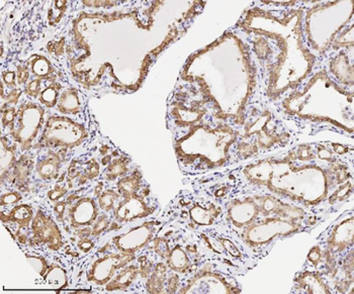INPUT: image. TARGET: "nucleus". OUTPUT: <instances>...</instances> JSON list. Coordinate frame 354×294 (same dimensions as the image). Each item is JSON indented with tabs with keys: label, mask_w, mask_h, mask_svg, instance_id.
I'll use <instances>...</instances> for the list:
<instances>
[{
	"label": "nucleus",
	"mask_w": 354,
	"mask_h": 294,
	"mask_svg": "<svg viewBox=\"0 0 354 294\" xmlns=\"http://www.w3.org/2000/svg\"><path fill=\"white\" fill-rule=\"evenodd\" d=\"M330 77L344 88H353V48L339 50L319 61Z\"/></svg>",
	"instance_id": "1a4fd4ad"
},
{
	"label": "nucleus",
	"mask_w": 354,
	"mask_h": 294,
	"mask_svg": "<svg viewBox=\"0 0 354 294\" xmlns=\"http://www.w3.org/2000/svg\"><path fill=\"white\" fill-rule=\"evenodd\" d=\"M28 90L30 91L32 97H36L40 92V81L35 80V81L30 82V84L28 86Z\"/></svg>",
	"instance_id": "bb28decb"
},
{
	"label": "nucleus",
	"mask_w": 354,
	"mask_h": 294,
	"mask_svg": "<svg viewBox=\"0 0 354 294\" xmlns=\"http://www.w3.org/2000/svg\"><path fill=\"white\" fill-rule=\"evenodd\" d=\"M139 280V264L134 260L119 270L104 289L106 291H129Z\"/></svg>",
	"instance_id": "4468645a"
},
{
	"label": "nucleus",
	"mask_w": 354,
	"mask_h": 294,
	"mask_svg": "<svg viewBox=\"0 0 354 294\" xmlns=\"http://www.w3.org/2000/svg\"><path fill=\"white\" fill-rule=\"evenodd\" d=\"M316 224L283 217H260L255 223L244 228L238 236L261 259L260 254H268V247L279 239L292 236L298 233L313 230Z\"/></svg>",
	"instance_id": "423d86ee"
},
{
	"label": "nucleus",
	"mask_w": 354,
	"mask_h": 294,
	"mask_svg": "<svg viewBox=\"0 0 354 294\" xmlns=\"http://www.w3.org/2000/svg\"><path fill=\"white\" fill-rule=\"evenodd\" d=\"M137 256L124 253H106L87 270V280L98 286L108 284L119 270L136 260Z\"/></svg>",
	"instance_id": "9d476101"
},
{
	"label": "nucleus",
	"mask_w": 354,
	"mask_h": 294,
	"mask_svg": "<svg viewBox=\"0 0 354 294\" xmlns=\"http://www.w3.org/2000/svg\"><path fill=\"white\" fill-rule=\"evenodd\" d=\"M205 259L230 275H244L260 260L242 239L225 224L196 232Z\"/></svg>",
	"instance_id": "20e7f679"
},
{
	"label": "nucleus",
	"mask_w": 354,
	"mask_h": 294,
	"mask_svg": "<svg viewBox=\"0 0 354 294\" xmlns=\"http://www.w3.org/2000/svg\"><path fill=\"white\" fill-rule=\"evenodd\" d=\"M120 196H121L120 193H117L111 189L104 191L100 197V208L106 213L113 210L115 208V202L119 199Z\"/></svg>",
	"instance_id": "412c9836"
},
{
	"label": "nucleus",
	"mask_w": 354,
	"mask_h": 294,
	"mask_svg": "<svg viewBox=\"0 0 354 294\" xmlns=\"http://www.w3.org/2000/svg\"><path fill=\"white\" fill-rule=\"evenodd\" d=\"M77 247L82 253H88L95 248V243L88 238L80 239Z\"/></svg>",
	"instance_id": "393cba45"
},
{
	"label": "nucleus",
	"mask_w": 354,
	"mask_h": 294,
	"mask_svg": "<svg viewBox=\"0 0 354 294\" xmlns=\"http://www.w3.org/2000/svg\"><path fill=\"white\" fill-rule=\"evenodd\" d=\"M15 110L14 108H8L6 112L3 113V123L4 125H10V123L15 121Z\"/></svg>",
	"instance_id": "a878e982"
},
{
	"label": "nucleus",
	"mask_w": 354,
	"mask_h": 294,
	"mask_svg": "<svg viewBox=\"0 0 354 294\" xmlns=\"http://www.w3.org/2000/svg\"><path fill=\"white\" fill-rule=\"evenodd\" d=\"M6 84H12L15 82V75L14 73L8 74V77H6Z\"/></svg>",
	"instance_id": "cd10ccee"
},
{
	"label": "nucleus",
	"mask_w": 354,
	"mask_h": 294,
	"mask_svg": "<svg viewBox=\"0 0 354 294\" xmlns=\"http://www.w3.org/2000/svg\"><path fill=\"white\" fill-rule=\"evenodd\" d=\"M170 272L169 268L163 261L155 262L149 277L143 281L144 291L149 293H166V284Z\"/></svg>",
	"instance_id": "2eb2a0df"
},
{
	"label": "nucleus",
	"mask_w": 354,
	"mask_h": 294,
	"mask_svg": "<svg viewBox=\"0 0 354 294\" xmlns=\"http://www.w3.org/2000/svg\"><path fill=\"white\" fill-rule=\"evenodd\" d=\"M109 226V219L106 215L100 217L97 222L95 224L93 228V233H91V236L98 237L100 235H102L104 231L108 230Z\"/></svg>",
	"instance_id": "5701e85b"
},
{
	"label": "nucleus",
	"mask_w": 354,
	"mask_h": 294,
	"mask_svg": "<svg viewBox=\"0 0 354 294\" xmlns=\"http://www.w3.org/2000/svg\"><path fill=\"white\" fill-rule=\"evenodd\" d=\"M165 219H151L138 224L131 228L126 234L119 236V238L111 239L113 245H104L102 248L104 252H111V247H115L117 252L137 256L138 253L148 247L157 233L159 232Z\"/></svg>",
	"instance_id": "6e6552de"
},
{
	"label": "nucleus",
	"mask_w": 354,
	"mask_h": 294,
	"mask_svg": "<svg viewBox=\"0 0 354 294\" xmlns=\"http://www.w3.org/2000/svg\"><path fill=\"white\" fill-rule=\"evenodd\" d=\"M41 100L48 108H52L57 102V90L53 88L47 89L41 92Z\"/></svg>",
	"instance_id": "4be33fe9"
},
{
	"label": "nucleus",
	"mask_w": 354,
	"mask_h": 294,
	"mask_svg": "<svg viewBox=\"0 0 354 294\" xmlns=\"http://www.w3.org/2000/svg\"><path fill=\"white\" fill-rule=\"evenodd\" d=\"M300 2H272L279 27H274L266 1L253 3L247 12L259 21V25L243 17L236 27L243 35L257 61L261 95L270 102L277 101L311 75L299 65L315 70L319 64L299 59V56L318 59L308 47L304 27L299 28L304 25V15L294 27H290L307 3L304 1L295 19H292Z\"/></svg>",
	"instance_id": "f03ea898"
},
{
	"label": "nucleus",
	"mask_w": 354,
	"mask_h": 294,
	"mask_svg": "<svg viewBox=\"0 0 354 294\" xmlns=\"http://www.w3.org/2000/svg\"><path fill=\"white\" fill-rule=\"evenodd\" d=\"M130 159L126 156L120 157V158L113 160V162L109 165L108 171H106V179L113 182L118 177H124L128 175L130 171Z\"/></svg>",
	"instance_id": "dca6fc26"
},
{
	"label": "nucleus",
	"mask_w": 354,
	"mask_h": 294,
	"mask_svg": "<svg viewBox=\"0 0 354 294\" xmlns=\"http://www.w3.org/2000/svg\"><path fill=\"white\" fill-rule=\"evenodd\" d=\"M162 217L170 219L167 221L169 223L196 233L225 224V210L223 204L200 191H183L168 206Z\"/></svg>",
	"instance_id": "39448f33"
},
{
	"label": "nucleus",
	"mask_w": 354,
	"mask_h": 294,
	"mask_svg": "<svg viewBox=\"0 0 354 294\" xmlns=\"http://www.w3.org/2000/svg\"><path fill=\"white\" fill-rule=\"evenodd\" d=\"M324 254L322 271L329 275L353 250V211H345L325 231L319 242Z\"/></svg>",
	"instance_id": "0eeeda50"
},
{
	"label": "nucleus",
	"mask_w": 354,
	"mask_h": 294,
	"mask_svg": "<svg viewBox=\"0 0 354 294\" xmlns=\"http://www.w3.org/2000/svg\"><path fill=\"white\" fill-rule=\"evenodd\" d=\"M57 167H58V162L53 159L41 161V163H39V174L43 179H51L57 172Z\"/></svg>",
	"instance_id": "aec40b11"
},
{
	"label": "nucleus",
	"mask_w": 354,
	"mask_h": 294,
	"mask_svg": "<svg viewBox=\"0 0 354 294\" xmlns=\"http://www.w3.org/2000/svg\"><path fill=\"white\" fill-rule=\"evenodd\" d=\"M292 293H332V289L324 272L307 268L297 274Z\"/></svg>",
	"instance_id": "9b49d317"
},
{
	"label": "nucleus",
	"mask_w": 354,
	"mask_h": 294,
	"mask_svg": "<svg viewBox=\"0 0 354 294\" xmlns=\"http://www.w3.org/2000/svg\"><path fill=\"white\" fill-rule=\"evenodd\" d=\"M27 258L28 263L35 268V270L40 274L41 277H45V275L47 274L48 270H49L50 268L49 263L46 260V258H44L41 255H30L28 254V253Z\"/></svg>",
	"instance_id": "6ab92c4d"
},
{
	"label": "nucleus",
	"mask_w": 354,
	"mask_h": 294,
	"mask_svg": "<svg viewBox=\"0 0 354 294\" xmlns=\"http://www.w3.org/2000/svg\"><path fill=\"white\" fill-rule=\"evenodd\" d=\"M332 293H353V250L327 276Z\"/></svg>",
	"instance_id": "ddd939ff"
},
{
	"label": "nucleus",
	"mask_w": 354,
	"mask_h": 294,
	"mask_svg": "<svg viewBox=\"0 0 354 294\" xmlns=\"http://www.w3.org/2000/svg\"><path fill=\"white\" fill-rule=\"evenodd\" d=\"M21 199V195L17 193H10L8 195H2L1 206H10L17 204Z\"/></svg>",
	"instance_id": "b1692460"
},
{
	"label": "nucleus",
	"mask_w": 354,
	"mask_h": 294,
	"mask_svg": "<svg viewBox=\"0 0 354 294\" xmlns=\"http://www.w3.org/2000/svg\"><path fill=\"white\" fill-rule=\"evenodd\" d=\"M221 175L228 184L229 197L235 191L254 189L311 210L306 189H315L335 211L353 196V148L331 141L296 144Z\"/></svg>",
	"instance_id": "f257e3e1"
},
{
	"label": "nucleus",
	"mask_w": 354,
	"mask_h": 294,
	"mask_svg": "<svg viewBox=\"0 0 354 294\" xmlns=\"http://www.w3.org/2000/svg\"><path fill=\"white\" fill-rule=\"evenodd\" d=\"M60 110L64 113H76L78 112V106H80V101L76 97L75 93H72L71 91L63 93L61 95L60 101L58 104Z\"/></svg>",
	"instance_id": "f3484780"
},
{
	"label": "nucleus",
	"mask_w": 354,
	"mask_h": 294,
	"mask_svg": "<svg viewBox=\"0 0 354 294\" xmlns=\"http://www.w3.org/2000/svg\"><path fill=\"white\" fill-rule=\"evenodd\" d=\"M300 130L261 93L247 104L233 150L235 165L283 151L298 144Z\"/></svg>",
	"instance_id": "7ed1b4c3"
},
{
	"label": "nucleus",
	"mask_w": 354,
	"mask_h": 294,
	"mask_svg": "<svg viewBox=\"0 0 354 294\" xmlns=\"http://www.w3.org/2000/svg\"><path fill=\"white\" fill-rule=\"evenodd\" d=\"M32 237L30 239L32 246H47L50 250L59 251L63 247L62 235L52 221L40 219L37 217L32 224Z\"/></svg>",
	"instance_id": "f8f14e48"
},
{
	"label": "nucleus",
	"mask_w": 354,
	"mask_h": 294,
	"mask_svg": "<svg viewBox=\"0 0 354 294\" xmlns=\"http://www.w3.org/2000/svg\"><path fill=\"white\" fill-rule=\"evenodd\" d=\"M12 221L15 222L19 226V231L24 226H28L32 217V210L30 208L25 206H19L12 210Z\"/></svg>",
	"instance_id": "a211bd4d"
}]
</instances>
